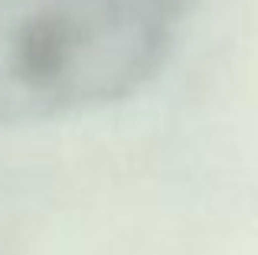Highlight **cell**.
<instances>
[{
	"label": "cell",
	"instance_id": "cell-1",
	"mask_svg": "<svg viewBox=\"0 0 258 255\" xmlns=\"http://www.w3.org/2000/svg\"><path fill=\"white\" fill-rule=\"evenodd\" d=\"M196 0H0V128L118 105L173 52Z\"/></svg>",
	"mask_w": 258,
	"mask_h": 255
}]
</instances>
